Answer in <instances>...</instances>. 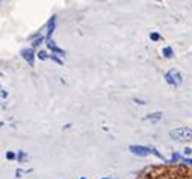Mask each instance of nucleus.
<instances>
[{
  "label": "nucleus",
  "instance_id": "f257e3e1",
  "mask_svg": "<svg viewBox=\"0 0 192 179\" xmlns=\"http://www.w3.org/2000/svg\"><path fill=\"white\" fill-rule=\"evenodd\" d=\"M136 179H192V168L188 166H154L142 170Z\"/></svg>",
  "mask_w": 192,
  "mask_h": 179
},
{
  "label": "nucleus",
  "instance_id": "f03ea898",
  "mask_svg": "<svg viewBox=\"0 0 192 179\" xmlns=\"http://www.w3.org/2000/svg\"><path fill=\"white\" fill-rule=\"evenodd\" d=\"M170 135L177 141H191L192 129H189V128H177V129L171 131Z\"/></svg>",
  "mask_w": 192,
  "mask_h": 179
},
{
  "label": "nucleus",
  "instance_id": "7ed1b4c3",
  "mask_svg": "<svg viewBox=\"0 0 192 179\" xmlns=\"http://www.w3.org/2000/svg\"><path fill=\"white\" fill-rule=\"evenodd\" d=\"M165 79H167L168 84H172V85H180L181 84V76L179 74V72H176V70H171V72L167 73Z\"/></svg>",
  "mask_w": 192,
  "mask_h": 179
},
{
  "label": "nucleus",
  "instance_id": "20e7f679",
  "mask_svg": "<svg viewBox=\"0 0 192 179\" xmlns=\"http://www.w3.org/2000/svg\"><path fill=\"white\" fill-rule=\"evenodd\" d=\"M21 56L27 61L30 65L34 64V50H32V49H24V50H21Z\"/></svg>",
  "mask_w": 192,
  "mask_h": 179
},
{
  "label": "nucleus",
  "instance_id": "39448f33",
  "mask_svg": "<svg viewBox=\"0 0 192 179\" xmlns=\"http://www.w3.org/2000/svg\"><path fill=\"white\" fill-rule=\"evenodd\" d=\"M130 150L133 152V153H136V155H141V156H145L150 153V150H148L147 147H141V146H132L130 147Z\"/></svg>",
  "mask_w": 192,
  "mask_h": 179
},
{
  "label": "nucleus",
  "instance_id": "423d86ee",
  "mask_svg": "<svg viewBox=\"0 0 192 179\" xmlns=\"http://www.w3.org/2000/svg\"><path fill=\"white\" fill-rule=\"evenodd\" d=\"M163 53H165V56H168V58H170L171 55H172V50H171L170 47H165V49H163Z\"/></svg>",
  "mask_w": 192,
  "mask_h": 179
},
{
  "label": "nucleus",
  "instance_id": "0eeeda50",
  "mask_svg": "<svg viewBox=\"0 0 192 179\" xmlns=\"http://www.w3.org/2000/svg\"><path fill=\"white\" fill-rule=\"evenodd\" d=\"M162 117V114H159V112H156V114H151V115H148V119H153V120H159Z\"/></svg>",
  "mask_w": 192,
  "mask_h": 179
},
{
  "label": "nucleus",
  "instance_id": "6e6552de",
  "mask_svg": "<svg viewBox=\"0 0 192 179\" xmlns=\"http://www.w3.org/2000/svg\"><path fill=\"white\" fill-rule=\"evenodd\" d=\"M6 158H8V159H14V158H15V155H14L12 152H8V153H6Z\"/></svg>",
  "mask_w": 192,
  "mask_h": 179
},
{
  "label": "nucleus",
  "instance_id": "1a4fd4ad",
  "mask_svg": "<svg viewBox=\"0 0 192 179\" xmlns=\"http://www.w3.org/2000/svg\"><path fill=\"white\" fill-rule=\"evenodd\" d=\"M160 36L158 35V34H151V40H159Z\"/></svg>",
  "mask_w": 192,
  "mask_h": 179
},
{
  "label": "nucleus",
  "instance_id": "9d476101",
  "mask_svg": "<svg viewBox=\"0 0 192 179\" xmlns=\"http://www.w3.org/2000/svg\"><path fill=\"white\" fill-rule=\"evenodd\" d=\"M39 58H41V59H44V58H45V52H39Z\"/></svg>",
  "mask_w": 192,
  "mask_h": 179
},
{
  "label": "nucleus",
  "instance_id": "9b49d317",
  "mask_svg": "<svg viewBox=\"0 0 192 179\" xmlns=\"http://www.w3.org/2000/svg\"><path fill=\"white\" fill-rule=\"evenodd\" d=\"M2 125H3V123H2V121H0V126H2Z\"/></svg>",
  "mask_w": 192,
  "mask_h": 179
},
{
  "label": "nucleus",
  "instance_id": "f8f14e48",
  "mask_svg": "<svg viewBox=\"0 0 192 179\" xmlns=\"http://www.w3.org/2000/svg\"><path fill=\"white\" fill-rule=\"evenodd\" d=\"M0 76H2V73H0Z\"/></svg>",
  "mask_w": 192,
  "mask_h": 179
}]
</instances>
